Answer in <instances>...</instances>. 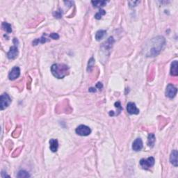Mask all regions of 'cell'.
<instances>
[{"label": "cell", "instance_id": "6da1fadb", "mask_svg": "<svg viewBox=\"0 0 178 178\" xmlns=\"http://www.w3.org/2000/svg\"><path fill=\"white\" fill-rule=\"evenodd\" d=\"M166 45V40L163 36H157L145 43L143 52L147 57H154L159 54Z\"/></svg>", "mask_w": 178, "mask_h": 178}, {"label": "cell", "instance_id": "7a4b0ae2", "mask_svg": "<svg viewBox=\"0 0 178 178\" xmlns=\"http://www.w3.org/2000/svg\"><path fill=\"white\" fill-rule=\"evenodd\" d=\"M52 75L57 79H63L69 73V67L63 63L54 64L51 67Z\"/></svg>", "mask_w": 178, "mask_h": 178}, {"label": "cell", "instance_id": "3957f363", "mask_svg": "<svg viewBox=\"0 0 178 178\" xmlns=\"http://www.w3.org/2000/svg\"><path fill=\"white\" fill-rule=\"evenodd\" d=\"M11 100L10 96L7 93H4L1 95V99H0V108L1 110L5 109L7 108L9 105H11Z\"/></svg>", "mask_w": 178, "mask_h": 178}, {"label": "cell", "instance_id": "277c9868", "mask_svg": "<svg viewBox=\"0 0 178 178\" xmlns=\"http://www.w3.org/2000/svg\"><path fill=\"white\" fill-rule=\"evenodd\" d=\"M155 159L152 157H148V158L145 159H142L140 161V165L141 166L142 168L143 169L147 170L149 169L150 168H151L152 166H154L155 164Z\"/></svg>", "mask_w": 178, "mask_h": 178}, {"label": "cell", "instance_id": "5b68a950", "mask_svg": "<svg viewBox=\"0 0 178 178\" xmlns=\"http://www.w3.org/2000/svg\"><path fill=\"white\" fill-rule=\"evenodd\" d=\"M77 134L78 135L81 136H89L90 134L91 133V129H90L89 127L84 125H81L78 126L77 127L76 130Z\"/></svg>", "mask_w": 178, "mask_h": 178}, {"label": "cell", "instance_id": "8992f818", "mask_svg": "<svg viewBox=\"0 0 178 178\" xmlns=\"http://www.w3.org/2000/svg\"><path fill=\"white\" fill-rule=\"evenodd\" d=\"M177 89L173 84H168L166 87V95L169 98H173L176 95Z\"/></svg>", "mask_w": 178, "mask_h": 178}, {"label": "cell", "instance_id": "52a82bcc", "mask_svg": "<svg viewBox=\"0 0 178 178\" xmlns=\"http://www.w3.org/2000/svg\"><path fill=\"white\" fill-rule=\"evenodd\" d=\"M127 111L129 114H139V109L136 107V104L134 102H129L127 105Z\"/></svg>", "mask_w": 178, "mask_h": 178}, {"label": "cell", "instance_id": "ba28073f", "mask_svg": "<svg viewBox=\"0 0 178 178\" xmlns=\"http://www.w3.org/2000/svg\"><path fill=\"white\" fill-rule=\"evenodd\" d=\"M20 75V70L18 67L15 66L13 68L9 74V78L10 80H15L19 77Z\"/></svg>", "mask_w": 178, "mask_h": 178}, {"label": "cell", "instance_id": "9c48e42d", "mask_svg": "<svg viewBox=\"0 0 178 178\" xmlns=\"http://www.w3.org/2000/svg\"><path fill=\"white\" fill-rule=\"evenodd\" d=\"M18 55V49L16 45L13 46L10 48V50L7 53V57L9 59H15Z\"/></svg>", "mask_w": 178, "mask_h": 178}, {"label": "cell", "instance_id": "30bf717a", "mask_svg": "<svg viewBox=\"0 0 178 178\" xmlns=\"http://www.w3.org/2000/svg\"><path fill=\"white\" fill-rule=\"evenodd\" d=\"M143 146V141H142L141 139L138 138V139H136V140L134 141V143H133L132 149L134 150V151L138 152L142 150Z\"/></svg>", "mask_w": 178, "mask_h": 178}, {"label": "cell", "instance_id": "8fae6325", "mask_svg": "<svg viewBox=\"0 0 178 178\" xmlns=\"http://www.w3.org/2000/svg\"><path fill=\"white\" fill-rule=\"evenodd\" d=\"M177 156H178V153L176 150H173L171 154V156H170V161H171V163H172L173 166H175V167H177V166H178Z\"/></svg>", "mask_w": 178, "mask_h": 178}, {"label": "cell", "instance_id": "7c38bea8", "mask_svg": "<svg viewBox=\"0 0 178 178\" xmlns=\"http://www.w3.org/2000/svg\"><path fill=\"white\" fill-rule=\"evenodd\" d=\"M113 43H114V40H113V37H110L108 40L105 43L102 44V47L103 48L104 50H109L113 46Z\"/></svg>", "mask_w": 178, "mask_h": 178}, {"label": "cell", "instance_id": "4fadbf2b", "mask_svg": "<svg viewBox=\"0 0 178 178\" xmlns=\"http://www.w3.org/2000/svg\"><path fill=\"white\" fill-rule=\"evenodd\" d=\"M171 75L172 76H177L178 75V63L177 61H174L171 63Z\"/></svg>", "mask_w": 178, "mask_h": 178}, {"label": "cell", "instance_id": "5bb4252c", "mask_svg": "<svg viewBox=\"0 0 178 178\" xmlns=\"http://www.w3.org/2000/svg\"><path fill=\"white\" fill-rule=\"evenodd\" d=\"M58 147H59V142L57 139H51L49 141V148L53 152H56L57 151Z\"/></svg>", "mask_w": 178, "mask_h": 178}, {"label": "cell", "instance_id": "9a60e30c", "mask_svg": "<svg viewBox=\"0 0 178 178\" xmlns=\"http://www.w3.org/2000/svg\"><path fill=\"white\" fill-rule=\"evenodd\" d=\"M155 136L154 134H150L147 138V144L150 147H153L155 143Z\"/></svg>", "mask_w": 178, "mask_h": 178}, {"label": "cell", "instance_id": "2e32d148", "mask_svg": "<svg viewBox=\"0 0 178 178\" xmlns=\"http://www.w3.org/2000/svg\"><path fill=\"white\" fill-rule=\"evenodd\" d=\"M106 33H107V31L105 30H100V31H97V33L95 34V39L97 41L102 40L104 38V36L106 35Z\"/></svg>", "mask_w": 178, "mask_h": 178}, {"label": "cell", "instance_id": "e0dca14e", "mask_svg": "<svg viewBox=\"0 0 178 178\" xmlns=\"http://www.w3.org/2000/svg\"><path fill=\"white\" fill-rule=\"evenodd\" d=\"M91 3L93 4L95 7L100 8L102 6H105L107 4V1H91Z\"/></svg>", "mask_w": 178, "mask_h": 178}, {"label": "cell", "instance_id": "ac0fdd59", "mask_svg": "<svg viewBox=\"0 0 178 178\" xmlns=\"http://www.w3.org/2000/svg\"><path fill=\"white\" fill-rule=\"evenodd\" d=\"M2 28L4 31H6L7 33H11L12 32V27L10 24L7 22H3L2 23Z\"/></svg>", "mask_w": 178, "mask_h": 178}, {"label": "cell", "instance_id": "d6986e66", "mask_svg": "<svg viewBox=\"0 0 178 178\" xmlns=\"http://www.w3.org/2000/svg\"><path fill=\"white\" fill-rule=\"evenodd\" d=\"M47 41V38H45V37H41V38H38V39H36L33 42V44L34 45H38V43H45Z\"/></svg>", "mask_w": 178, "mask_h": 178}, {"label": "cell", "instance_id": "ffe728a7", "mask_svg": "<svg viewBox=\"0 0 178 178\" xmlns=\"http://www.w3.org/2000/svg\"><path fill=\"white\" fill-rule=\"evenodd\" d=\"M94 64H95V60L93 57L91 58L89 61V63H88V68H87L88 71H91V70H92L93 68L94 67Z\"/></svg>", "mask_w": 178, "mask_h": 178}, {"label": "cell", "instance_id": "44dd1931", "mask_svg": "<svg viewBox=\"0 0 178 178\" xmlns=\"http://www.w3.org/2000/svg\"><path fill=\"white\" fill-rule=\"evenodd\" d=\"M17 177H29L30 175L27 171H20L18 172V174H17Z\"/></svg>", "mask_w": 178, "mask_h": 178}, {"label": "cell", "instance_id": "7402d4cb", "mask_svg": "<svg viewBox=\"0 0 178 178\" xmlns=\"http://www.w3.org/2000/svg\"><path fill=\"white\" fill-rule=\"evenodd\" d=\"M106 14V12L105 10H102V9H100V11H99V12H97V13L95 14V19H97V20H100V19L102 18V17L103 15H105Z\"/></svg>", "mask_w": 178, "mask_h": 178}, {"label": "cell", "instance_id": "603a6c76", "mask_svg": "<svg viewBox=\"0 0 178 178\" xmlns=\"http://www.w3.org/2000/svg\"><path fill=\"white\" fill-rule=\"evenodd\" d=\"M49 37H50L51 38H52V39H54V40H57L59 38V36L56 33H51V34L49 35Z\"/></svg>", "mask_w": 178, "mask_h": 178}, {"label": "cell", "instance_id": "cb8c5ba5", "mask_svg": "<svg viewBox=\"0 0 178 178\" xmlns=\"http://www.w3.org/2000/svg\"><path fill=\"white\" fill-rule=\"evenodd\" d=\"M54 15L55 16V17L60 18V17H61V16H62V13L61 12V11H56V12L54 13Z\"/></svg>", "mask_w": 178, "mask_h": 178}, {"label": "cell", "instance_id": "d4e9b609", "mask_svg": "<svg viewBox=\"0 0 178 178\" xmlns=\"http://www.w3.org/2000/svg\"><path fill=\"white\" fill-rule=\"evenodd\" d=\"M96 87L98 88L99 89H102V84H101V83H97V85H96Z\"/></svg>", "mask_w": 178, "mask_h": 178}, {"label": "cell", "instance_id": "484cf974", "mask_svg": "<svg viewBox=\"0 0 178 178\" xmlns=\"http://www.w3.org/2000/svg\"><path fill=\"white\" fill-rule=\"evenodd\" d=\"M89 91L90 92H96V90L95 88H91V89H89Z\"/></svg>", "mask_w": 178, "mask_h": 178}]
</instances>
